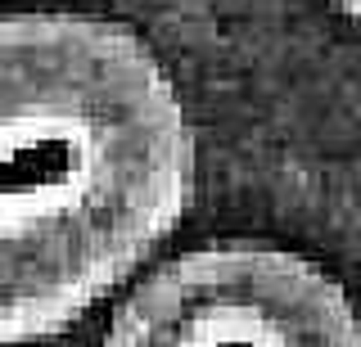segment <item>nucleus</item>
I'll use <instances>...</instances> for the list:
<instances>
[{
    "label": "nucleus",
    "mask_w": 361,
    "mask_h": 347,
    "mask_svg": "<svg viewBox=\"0 0 361 347\" xmlns=\"http://www.w3.org/2000/svg\"><path fill=\"white\" fill-rule=\"evenodd\" d=\"M190 189L195 131L135 32L90 14L0 18V347L86 316Z\"/></svg>",
    "instance_id": "f257e3e1"
},
{
    "label": "nucleus",
    "mask_w": 361,
    "mask_h": 347,
    "mask_svg": "<svg viewBox=\"0 0 361 347\" xmlns=\"http://www.w3.org/2000/svg\"><path fill=\"white\" fill-rule=\"evenodd\" d=\"M104 347H361V320L307 257L212 244L135 284Z\"/></svg>",
    "instance_id": "f03ea898"
},
{
    "label": "nucleus",
    "mask_w": 361,
    "mask_h": 347,
    "mask_svg": "<svg viewBox=\"0 0 361 347\" xmlns=\"http://www.w3.org/2000/svg\"><path fill=\"white\" fill-rule=\"evenodd\" d=\"M334 5H338V9H343V14H348V18H357V23H361V0H334Z\"/></svg>",
    "instance_id": "7ed1b4c3"
}]
</instances>
